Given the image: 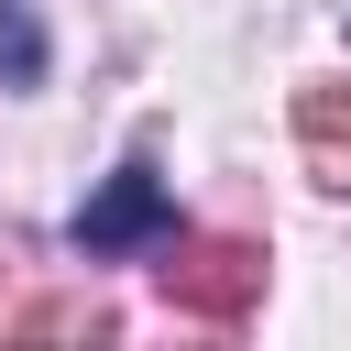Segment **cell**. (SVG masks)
<instances>
[{
	"label": "cell",
	"instance_id": "1",
	"mask_svg": "<svg viewBox=\"0 0 351 351\" xmlns=\"http://www.w3.org/2000/svg\"><path fill=\"white\" fill-rule=\"evenodd\" d=\"M165 296L186 318H241L263 296V241H241V230H176L165 241Z\"/></svg>",
	"mask_w": 351,
	"mask_h": 351
},
{
	"label": "cell",
	"instance_id": "2",
	"mask_svg": "<svg viewBox=\"0 0 351 351\" xmlns=\"http://www.w3.org/2000/svg\"><path fill=\"white\" fill-rule=\"evenodd\" d=\"M132 241H165V176L154 165H121L77 208V252H132Z\"/></svg>",
	"mask_w": 351,
	"mask_h": 351
},
{
	"label": "cell",
	"instance_id": "3",
	"mask_svg": "<svg viewBox=\"0 0 351 351\" xmlns=\"http://www.w3.org/2000/svg\"><path fill=\"white\" fill-rule=\"evenodd\" d=\"M296 143H307V176L329 197H351V88L340 77H307L296 88Z\"/></svg>",
	"mask_w": 351,
	"mask_h": 351
},
{
	"label": "cell",
	"instance_id": "4",
	"mask_svg": "<svg viewBox=\"0 0 351 351\" xmlns=\"http://www.w3.org/2000/svg\"><path fill=\"white\" fill-rule=\"evenodd\" d=\"M33 66H44V33L22 0H0V77H33Z\"/></svg>",
	"mask_w": 351,
	"mask_h": 351
},
{
	"label": "cell",
	"instance_id": "5",
	"mask_svg": "<svg viewBox=\"0 0 351 351\" xmlns=\"http://www.w3.org/2000/svg\"><path fill=\"white\" fill-rule=\"evenodd\" d=\"M22 329H33V340H77V329L99 340V329H110V307H33Z\"/></svg>",
	"mask_w": 351,
	"mask_h": 351
}]
</instances>
